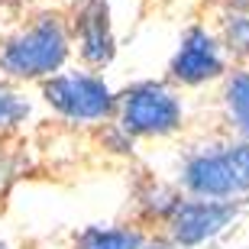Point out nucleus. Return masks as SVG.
<instances>
[{"mask_svg":"<svg viewBox=\"0 0 249 249\" xmlns=\"http://www.w3.org/2000/svg\"><path fill=\"white\" fill-rule=\"evenodd\" d=\"M139 249H181V246H175V243H142Z\"/></svg>","mask_w":249,"mask_h":249,"instance_id":"f8f14e48","label":"nucleus"},{"mask_svg":"<svg viewBox=\"0 0 249 249\" xmlns=\"http://www.w3.org/2000/svg\"><path fill=\"white\" fill-rule=\"evenodd\" d=\"M120 126L129 136H168L181 126V101L159 81L129 84L117 97Z\"/></svg>","mask_w":249,"mask_h":249,"instance_id":"20e7f679","label":"nucleus"},{"mask_svg":"<svg viewBox=\"0 0 249 249\" xmlns=\"http://www.w3.org/2000/svg\"><path fill=\"white\" fill-rule=\"evenodd\" d=\"M223 104H227V113H230L233 126L240 129L243 136H249V71H236L227 81Z\"/></svg>","mask_w":249,"mask_h":249,"instance_id":"1a4fd4ad","label":"nucleus"},{"mask_svg":"<svg viewBox=\"0 0 249 249\" xmlns=\"http://www.w3.org/2000/svg\"><path fill=\"white\" fill-rule=\"evenodd\" d=\"M0 249H3V246H0Z\"/></svg>","mask_w":249,"mask_h":249,"instance_id":"ddd939ff","label":"nucleus"},{"mask_svg":"<svg viewBox=\"0 0 249 249\" xmlns=\"http://www.w3.org/2000/svg\"><path fill=\"white\" fill-rule=\"evenodd\" d=\"M71 39L84 65L107 68L117 55V36L110 23V3L107 0H78L71 10Z\"/></svg>","mask_w":249,"mask_h":249,"instance_id":"423d86ee","label":"nucleus"},{"mask_svg":"<svg viewBox=\"0 0 249 249\" xmlns=\"http://www.w3.org/2000/svg\"><path fill=\"white\" fill-rule=\"evenodd\" d=\"M236 217V204L233 201H213V197H178L172 213L165 217L168 240L181 249L204 246L223 233Z\"/></svg>","mask_w":249,"mask_h":249,"instance_id":"39448f33","label":"nucleus"},{"mask_svg":"<svg viewBox=\"0 0 249 249\" xmlns=\"http://www.w3.org/2000/svg\"><path fill=\"white\" fill-rule=\"evenodd\" d=\"M146 236L133 227H88L74 249H139Z\"/></svg>","mask_w":249,"mask_h":249,"instance_id":"6e6552de","label":"nucleus"},{"mask_svg":"<svg viewBox=\"0 0 249 249\" xmlns=\"http://www.w3.org/2000/svg\"><path fill=\"white\" fill-rule=\"evenodd\" d=\"M26 117H29L26 97H23L13 84H7L0 78V133H10V129L23 126Z\"/></svg>","mask_w":249,"mask_h":249,"instance_id":"9b49d317","label":"nucleus"},{"mask_svg":"<svg viewBox=\"0 0 249 249\" xmlns=\"http://www.w3.org/2000/svg\"><path fill=\"white\" fill-rule=\"evenodd\" d=\"M172 78L188 88H197L204 81H213L223 74V52L217 46V39L201 26H191L181 36L175 55H172V65H168Z\"/></svg>","mask_w":249,"mask_h":249,"instance_id":"0eeeda50","label":"nucleus"},{"mask_svg":"<svg viewBox=\"0 0 249 249\" xmlns=\"http://www.w3.org/2000/svg\"><path fill=\"white\" fill-rule=\"evenodd\" d=\"M42 97L55 113L74 123H97L117 110V94L110 91V84L91 71L49 74V81L42 84Z\"/></svg>","mask_w":249,"mask_h":249,"instance_id":"7ed1b4c3","label":"nucleus"},{"mask_svg":"<svg viewBox=\"0 0 249 249\" xmlns=\"http://www.w3.org/2000/svg\"><path fill=\"white\" fill-rule=\"evenodd\" d=\"M223 39L236 55H249V0H233L223 17Z\"/></svg>","mask_w":249,"mask_h":249,"instance_id":"9d476101","label":"nucleus"},{"mask_svg":"<svg viewBox=\"0 0 249 249\" xmlns=\"http://www.w3.org/2000/svg\"><path fill=\"white\" fill-rule=\"evenodd\" d=\"M181 185L194 197L233 201L249 191V142H227L188 156Z\"/></svg>","mask_w":249,"mask_h":249,"instance_id":"f03ea898","label":"nucleus"},{"mask_svg":"<svg viewBox=\"0 0 249 249\" xmlns=\"http://www.w3.org/2000/svg\"><path fill=\"white\" fill-rule=\"evenodd\" d=\"M71 52V33L58 13H42L0 42V71L23 81H39L55 74Z\"/></svg>","mask_w":249,"mask_h":249,"instance_id":"f257e3e1","label":"nucleus"}]
</instances>
